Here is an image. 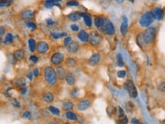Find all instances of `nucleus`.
<instances>
[{"instance_id": "obj_9", "label": "nucleus", "mask_w": 165, "mask_h": 124, "mask_svg": "<svg viewBox=\"0 0 165 124\" xmlns=\"http://www.w3.org/2000/svg\"><path fill=\"white\" fill-rule=\"evenodd\" d=\"M163 9L159 7H156L153 8V10L151 11V14L154 19H156L158 20H161L163 18Z\"/></svg>"}, {"instance_id": "obj_44", "label": "nucleus", "mask_w": 165, "mask_h": 124, "mask_svg": "<svg viewBox=\"0 0 165 124\" xmlns=\"http://www.w3.org/2000/svg\"><path fill=\"white\" fill-rule=\"evenodd\" d=\"M71 29H72V30L74 31V32H76V31H78V30H79V27H78V26L76 25V24H72V25H71Z\"/></svg>"}, {"instance_id": "obj_30", "label": "nucleus", "mask_w": 165, "mask_h": 124, "mask_svg": "<svg viewBox=\"0 0 165 124\" xmlns=\"http://www.w3.org/2000/svg\"><path fill=\"white\" fill-rule=\"evenodd\" d=\"M13 39H14V36L11 33H8L5 38V41L4 42L5 44H11L12 42H13Z\"/></svg>"}, {"instance_id": "obj_6", "label": "nucleus", "mask_w": 165, "mask_h": 124, "mask_svg": "<svg viewBox=\"0 0 165 124\" xmlns=\"http://www.w3.org/2000/svg\"><path fill=\"white\" fill-rule=\"evenodd\" d=\"M88 41L92 45H98L101 41H102V38L100 36V34H98L96 32H92L89 34V38H88Z\"/></svg>"}, {"instance_id": "obj_31", "label": "nucleus", "mask_w": 165, "mask_h": 124, "mask_svg": "<svg viewBox=\"0 0 165 124\" xmlns=\"http://www.w3.org/2000/svg\"><path fill=\"white\" fill-rule=\"evenodd\" d=\"M48 109L50 111V113L53 115H59L60 114V111L54 106H50Z\"/></svg>"}, {"instance_id": "obj_36", "label": "nucleus", "mask_w": 165, "mask_h": 124, "mask_svg": "<svg viewBox=\"0 0 165 124\" xmlns=\"http://www.w3.org/2000/svg\"><path fill=\"white\" fill-rule=\"evenodd\" d=\"M78 92H79V90H78V89H76V88H75V89H72V91L70 92V95H71V97H72V98H75V97H77V96H78Z\"/></svg>"}, {"instance_id": "obj_20", "label": "nucleus", "mask_w": 165, "mask_h": 124, "mask_svg": "<svg viewBox=\"0 0 165 124\" xmlns=\"http://www.w3.org/2000/svg\"><path fill=\"white\" fill-rule=\"evenodd\" d=\"M24 51L23 49H18L13 54L14 58L17 61L21 60L24 58Z\"/></svg>"}, {"instance_id": "obj_50", "label": "nucleus", "mask_w": 165, "mask_h": 124, "mask_svg": "<svg viewBox=\"0 0 165 124\" xmlns=\"http://www.w3.org/2000/svg\"><path fill=\"white\" fill-rule=\"evenodd\" d=\"M5 33V28L3 27H0V36Z\"/></svg>"}, {"instance_id": "obj_51", "label": "nucleus", "mask_w": 165, "mask_h": 124, "mask_svg": "<svg viewBox=\"0 0 165 124\" xmlns=\"http://www.w3.org/2000/svg\"><path fill=\"white\" fill-rule=\"evenodd\" d=\"M46 23H47V24H49V25H52V24H53V20L52 19H50V18H49V19H47L46 20Z\"/></svg>"}, {"instance_id": "obj_35", "label": "nucleus", "mask_w": 165, "mask_h": 124, "mask_svg": "<svg viewBox=\"0 0 165 124\" xmlns=\"http://www.w3.org/2000/svg\"><path fill=\"white\" fill-rule=\"evenodd\" d=\"M134 108H135V106H134V105H133V102H128L126 103V109L128 111H132L134 109Z\"/></svg>"}, {"instance_id": "obj_3", "label": "nucleus", "mask_w": 165, "mask_h": 124, "mask_svg": "<svg viewBox=\"0 0 165 124\" xmlns=\"http://www.w3.org/2000/svg\"><path fill=\"white\" fill-rule=\"evenodd\" d=\"M156 33H157L156 28L153 27H149L148 29H146V30L143 33V39H144L145 43V44L152 43L155 39Z\"/></svg>"}, {"instance_id": "obj_23", "label": "nucleus", "mask_w": 165, "mask_h": 124, "mask_svg": "<svg viewBox=\"0 0 165 124\" xmlns=\"http://www.w3.org/2000/svg\"><path fill=\"white\" fill-rule=\"evenodd\" d=\"M54 5L61 7L58 1H46V2H45V7H46V8H53Z\"/></svg>"}, {"instance_id": "obj_27", "label": "nucleus", "mask_w": 165, "mask_h": 124, "mask_svg": "<svg viewBox=\"0 0 165 124\" xmlns=\"http://www.w3.org/2000/svg\"><path fill=\"white\" fill-rule=\"evenodd\" d=\"M65 64L69 67H74L76 66V61L73 58H67V60L65 61Z\"/></svg>"}, {"instance_id": "obj_15", "label": "nucleus", "mask_w": 165, "mask_h": 124, "mask_svg": "<svg viewBox=\"0 0 165 124\" xmlns=\"http://www.w3.org/2000/svg\"><path fill=\"white\" fill-rule=\"evenodd\" d=\"M42 98L46 103H52L54 100V95L51 92H45L42 95Z\"/></svg>"}, {"instance_id": "obj_21", "label": "nucleus", "mask_w": 165, "mask_h": 124, "mask_svg": "<svg viewBox=\"0 0 165 124\" xmlns=\"http://www.w3.org/2000/svg\"><path fill=\"white\" fill-rule=\"evenodd\" d=\"M62 108L64 111H66L67 112L70 111L74 108V104L70 101H66L62 104Z\"/></svg>"}, {"instance_id": "obj_54", "label": "nucleus", "mask_w": 165, "mask_h": 124, "mask_svg": "<svg viewBox=\"0 0 165 124\" xmlns=\"http://www.w3.org/2000/svg\"><path fill=\"white\" fill-rule=\"evenodd\" d=\"M63 124H70V123H65Z\"/></svg>"}, {"instance_id": "obj_41", "label": "nucleus", "mask_w": 165, "mask_h": 124, "mask_svg": "<svg viewBox=\"0 0 165 124\" xmlns=\"http://www.w3.org/2000/svg\"><path fill=\"white\" fill-rule=\"evenodd\" d=\"M11 3H12L11 1H1L0 2V7L8 6V5H10Z\"/></svg>"}, {"instance_id": "obj_46", "label": "nucleus", "mask_w": 165, "mask_h": 124, "mask_svg": "<svg viewBox=\"0 0 165 124\" xmlns=\"http://www.w3.org/2000/svg\"><path fill=\"white\" fill-rule=\"evenodd\" d=\"M26 92H27V87H26V86L22 87V88L21 89V95H24Z\"/></svg>"}, {"instance_id": "obj_39", "label": "nucleus", "mask_w": 165, "mask_h": 124, "mask_svg": "<svg viewBox=\"0 0 165 124\" xmlns=\"http://www.w3.org/2000/svg\"><path fill=\"white\" fill-rule=\"evenodd\" d=\"M71 42H72V38H71L70 36H67V37L64 39V42H63L64 46H65V47H67V46L70 44Z\"/></svg>"}, {"instance_id": "obj_53", "label": "nucleus", "mask_w": 165, "mask_h": 124, "mask_svg": "<svg viewBox=\"0 0 165 124\" xmlns=\"http://www.w3.org/2000/svg\"><path fill=\"white\" fill-rule=\"evenodd\" d=\"M117 3H123V1H117Z\"/></svg>"}, {"instance_id": "obj_48", "label": "nucleus", "mask_w": 165, "mask_h": 124, "mask_svg": "<svg viewBox=\"0 0 165 124\" xmlns=\"http://www.w3.org/2000/svg\"><path fill=\"white\" fill-rule=\"evenodd\" d=\"M33 74H34V76L35 77H37L38 76V74H39V70H38V69H35V70L33 71Z\"/></svg>"}, {"instance_id": "obj_16", "label": "nucleus", "mask_w": 165, "mask_h": 124, "mask_svg": "<svg viewBox=\"0 0 165 124\" xmlns=\"http://www.w3.org/2000/svg\"><path fill=\"white\" fill-rule=\"evenodd\" d=\"M56 73L57 79L63 80L65 78V69L62 66H59V67H57Z\"/></svg>"}, {"instance_id": "obj_28", "label": "nucleus", "mask_w": 165, "mask_h": 124, "mask_svg": "<svg viewBox=\"0 0 165 124\" xmlns=\"http://www.w3.org/2000/svg\"><path fill=\"white\" fill-rule=\"evenodd\" d=\"M28 44H29V48L30 52H34L36 49V41L34 39L30 38L28 39Z\"/></svg>"}, {"instance_id": "obj_7", "label": "nucleus", "mask_w": 165, "mask_h": 124, "mask_svg": "<svg viewBox=\"0 0 165 124\" xmlns=\"http://www.w3.org/2000/svg\"><path fill=\"white\" fill-rule=\"evenodd\" d=\"M64 61V55L62 52L54 53L50 58V61L53 65H59Z\"/></svg>"}, {"instance_id": "obj_2", "label": "nucleus", "mask_w": 165, "mask_h": 124, "mask_svg": "<svg viewBox=\"0 0 165 124\" xmlns=\"http://www.w3.org/2000/svg\"><path fill=\"white\" fill-rule=\"evenodd\" d=\"M44 78L46 83L50 86H54L57 83V77L55 70L50 67L47 66L44 69Z\"/></svg>"}, {"instance_id": "obj_37", "label": "nucleus", "mask_w": 165, "mask_h": 124, "mask_svg": "<svg viewBox=\"0 0 165 124\" xmlns=\"http://www.w3.org/2000/svg\"><path fill=\"white\" fill-rule=\"evenodd\" d=\"M117 124H127L128 123V118L126 116H125L124 117L120 119L117 122Z\"/></svg>"}, {"instance_id": "obj_40", "label": "nucleus", "mask_w": 165, "mask_h": 124, "mask_svg": "<svg viewBox=\"0 0 165 124\" xmlns=\"http://www.w3.org/2000/svg\"><path fill=\"white\" fill-rule=\"evenodd\" d=\"M66 5L68 6H78L79 3H78V2H76V1H69V2H67Z\"/></svg>"}, {"instance_id": "obj_38", "label": "nucleus", "mask_w": 165, "mask_h": 124, "mask_svg": "<svg viewBox=\"0 0 165 124\" xmlns=\"http://www.w3.org/2000/svg\"><path fill=\"white\" fill-rule=\"evenodd\" d=\"M126 70H120V71L117 72V77L119 78L123 79V78H124L126 77Z\"/></svg>"}, {"instance_id": "obj_12", "label": "nucleus", "mask_w": 165, "mask_h": 124, "mask_svg": "<svg viewBox=\"0 0 165 124\" xmlns=\"http://www.w3.org/2000/svg\"><path fill=\"white\" fill-rule=\"evenodd\" d=\"M79 49V45L77 42L72 41L70 42V44L67 46V50L68 52H69L70 54H75L76 53Z\"/></svg>"}, {"instance_id": "obj_55", "label": "nucleus", "mask_w": 165, "mask_h": 124, "mask_svg": "<svg viewBox=\"0 0 165 124\" xmlns=\"http://www.w3.org/2000/svg\"><path fill=\"white\" fill-rule=\"evenodd\" d=\"M1 42H2V40H1V39H0V44H1Z\"/></svg>"}, {"instance_id": "obj_1", "label": "nucleus", "mask_w": 165, "mask_h": 124, "mask_svg": "<svg viewBox=\"0 0 165 124\" xmlns=\"http://www.w3.org/2000/svg\"><path fill=\"white\" fill-rule=\"evenodd\" d=\"M94 24L99 30L107 35L113 36L116 32L114 25L107 17H96L94 18Z\"/></svg>"}, {"instance_id": "obj_13", "label": "nucleus", "mask_w": 165, "mask_h": 124, "mask_svg": "<svg viewBox=\"0 0 165 124\" xmlns=\"http://www.w3.org/2000/svg\"><path fill=\"white\" fill-rule=\"evenodd\" d=\"M128 31V18L126 15L123 17V21L120 26V32L123 35H126Z\"/></svg>"}, {"instance_id": "obj_5", "label": "nucleus", "mask_w": 165, "mask_h": 124, "mask_svg": "<svg viewBox=\"0 0 165 124\" xmlns=\"http://www.w3.org/2000/svg\"><path fill=\"white\" fill-rule=\"evenodd\" d=\"M154 21V18L151 14V12H145L144 13L140 20H139V24L142 27H149Z\"/></svg>"}, {"instance_id": "obj_25", "label": "nucleus", "mask_w": 165, "mask_h": 124, "mask_svg": "<svg viewBox=\"0 0 165 124\" xmlns=\"http://www.w3.org/2000/svg\"><path fill=\"white\" fill-rule=\"evenodd\" d=\"M114 114H117V116L119 117V120L120 119H121V118H123V117H125V114H124V112H123V110L119 106V107H117L116 109H115V111H114Z\"/></svg>"}, {"instance_id": "obj_8", "label": "nucleus", "mask_w": 165, "mask_h": 124, "mask_svg": "<svg viewBox=\"0 0 165 124\" xmlns=\"http://www.w3.org/2000/svg\"><path fill=\"white\" fill-rule=\"evenodd\" d=\"M91 102L90 99L88 98L81 99L78 104V110L80 111H84L87 110L91 106Z\"/></svg>"}, {"instance_id": "obj_19", "label": "nucleus", "mask_w": 165, "mask_h": 124, "mask_svg": "<svg viewBox=\"0 0 165 124\" xmlns=\"http://www.w3.org/2000/svg\"><path fill=\"white\" fill-rule=\"evenodd\" d=\"M80 14H81V17H82L84 18V20H85V23L86 26L91 27V25H92V20H91V17L87 13H80Z\"/></svg>"}, {"instance_id": "obj_52", "label": "nucleus", "mask_w": 165, "mask_h": 124, "mask_svg": "<svg viewBox=\"0 0 165 124\" xmlns=\"http://www.w3.org/2000/svg\"><path fill=\"white\" fill-rule=\"evenodd\" d=\"M47 124H58L56 122H55V121H50V122H49Z\"/></svg>"}, {"instance_id": "obj_18", "label": "nucleus", "mask_w": 165, "mask_h": 124, "mask_svg": "<svg viewBox=\"0 0 165 124\" xmlns=\"http://www.w3.org/2000/svg\"><path fill=\"white\" fill-rule=\"evenodd\" d=\"M78 37L81 42H88L89 34L85 30H81L78 34Z\"/></svg>"}, {"instance_id": "obj_29", "label": "nucleus", "mask_w": 165, "mask_h": 124, "mask_svg": "<svg viewBox=\"0 0 165 124\" xmlns=\"http://www.w3.org/2000/svg\"><path fill=\"white\" fill-rule=\"evenodd\" d=\"M65 116H66V117L69 120H78L77 115L75 114H74L73 112H72V111H68L65 114Z\"/></svg>"}, {"instance_id": "obj_43", "label": "nucleus", "mask_w": 165, "mask_h": 124, "mask_svg": "<svg viewBox=\"0 0 165 124\" xmlns=\"http://www.w3.org/2000/svg\"><path fill=\"white\" fill-rule=\"evenodd\" d=\"M11 103H12L13 106H14V107H15V108H19L21 107L20 102H18V101L17 99H15V98H14V99L12 100Z\"/></svg>"}, {"instance_id": "obj_34", "label": "nucleus", "mask_w": 165, "mask_h": 124, "mask_svg": "<svg viewBox=\"0 0 165 124\" xmlns=\"http://www.w3.org/2000/svg\"><path fill=\"white\" fill-rule=\"evenodd\" d=\"M26 25L28 28H30L31 30H35L37 28V26L35 24V23L32 22V21H27L26 22Z\"/></svg>"}, {"instance_id": "obj_42", "label": "nucleus", "mask_w": 165, "mask_h": 124, "mask_svg": "<svg viewBox=\"0 0 165 124\" xmlns=\"http://www.w3.org/2000/svg\"><path fill=\"white\" fill-rule=\"evenodd\" d=\"M22 117H23V118H24V119L29 120V119H30V117H31V113H30V111H25V112H24Z\"/></svg>"}, {"instance_id": "obj_4", "label": "nucleus", "mask_w": 165, "mask_h": 124, "mask_svg": "<svg viewBox=\"0 0 165 124\" xmlns=\"http://www.w3.org/2000/svg\"><path fill=\"white\" fill-rule=\"evenodd\" d=\"M124 88L126 89V91L128 92L129 95H130V97L136 98L138 96V91L136 89V86L134 85L133 82L131 80H127L124 84Z\"/></svg>"}, {"instance_id": "obj_47", "label": "nucleus", "mask_w": 165, "mask_h": 124, "mask_svg": "<svg viewBox=\"0 0 165 124\" xmlns=\"http://www.w3.org/2000/svg\"><path fill=\"white\" fill-rule=\"evenodd\" d=\"M132 123L133 124H141L140 121H139L138 119H136V118H133V119L132 120Z\"/></svg>"}, {"instance_id": "obj_33", "label": "nucleus", "mask_w": 165, "mask_h": 124, "mask_svg": "<svg viewBox=\"0 0 165 124\" xmlns=\"http://www.w3.org/2000/svg\"><path fill=\"white\" fill-rule=\"evenodd\" d=\"M15 85L17 86H20V87H24L25 85H26V81L23 78H21V79H18L16 82H15Z\"/></svg>"}, {"instance_id": "obj_11", "label": "nucleus", "mask_w": 165, "mask_h": 124, "mask_svg": "<svg viewBox=\"0 0 165 124\" xmlns=\"http://www.w3.org/2000/svg\"><path fill=\"white\" fill-rule=\"evenodd\" d=\"M101 54H99V53L94 54L89 58L88 64H89L90 66L94 67V66H96L101 61Z\"/></svg>"}, {"instance_id": "obj_26", "label": "nucleus", "mask_w": 165, "mask_h": 124, "mask_svg": "<svg viewBox=\"0 0 165 124\" xmlns=\"http://www.w3.org/2000/svg\"><path fill=\"white\" fill-rule=\"evenodd\" d=\"M136 42L139 45L140 48H143L144 44H145V41H144V39H143V34L142 33H140L137 36V38H136Z\"/></svg>"}, {"instance_id": "obj_24", "label": "nucleus", "mask_w": 165, "mask_h": 124, "mask_svg": "<svg viewBox=\"0 0 165 124\" xmlns=\"http://www.w3.org/2000/svg\"><path fill=\"white\" fill-rule=\"evenodd\" d=\"M50 36L54 39H61L64 36H67L66 33H50Z\"/></svg>"}, {"instance_id": "obj_32", "label": "nucleus", "mask_w": 165, "mask_h": 124, "mask_svg": "<svg viewBox=\"0 0 165 124\" xmlns=\"http://www.w3.org/2000/svg\"><path fill=\"white\" fill-rule=\"evenodd\" d=\"M117 64L119 67H123L124 66V62H123V56L121 54H118L117 56Z\"/></svg>"}, {"instance_id": "obj_45", "label": "nucleus", "mask_w": 165, "mask_h": 124, "mask_svg": "<svg viewBox=\"0 0 165 124\" xmlns=\"http://www.w3.org/2000/svg\"><path fill=\"white\" fill-rule=\"evenodd\" d=\"M30 60L31 61H33L34 63H36V62L38 61V57L36 56V55H31V56L30 57Z\"/></svg>"}, {"instance_id": "obj_49", "label": "nucleus", "mask_w": 165, "mask_h": 124, "mask_svg": "<svg viewBox=\"0 0 165 124\" xmlns=\"http://www.w3.org/2000/svg\"><path fill=\"white\" fill-rule=\"evenodd\" d=\"M27 78H28L30 80H33V73H31V72L28 73L27 74Z\"/></svg>"}, {"instance_id": "obj_14", "label": "nucleus", "mask_w": 165, "mask_h": 124, "mask_svg": "<svg viewBox=\"0 0 165 124\" xmlns=\"http://www.w3.org/2000/svg\"><path fill=\"white\" fill-rule=\"evenodd\" d=\"M34 11L30 9H27V10H24V11H22V13L21 14V18L24 20H27V19H30L34 17Z\"/></svg>"}, {"instance_id": "obj_17", "label": "nucleus", "mask_w": 165, "mask_h": 124, "mask_svg": "<svg viewBox=\"0 0 165 124\" xmlns=\"http://www.w3.org/2000/svg\"><path fill=\"white\" fill-rule=\"evenodd\" d=\"M65 81L66 83L69 85V86H74L75 83V77L74 76V74L72 73H68L65 77Z\"/></svg>"}, {"instance_id": "obj_22", "label": "nucleus", "mask_w": 165, "mask_h": 124, "mask_svg": "<svg viewBox=\"0 0 165 124\" xmlns=\"http://www.w3.org/2000/svg\"><path fill=\"white\" fill-rule=\"evenodd\" d=\"M68 17L72 21H76V20H78L81 18V14H80L79 12H72V13L69 14Z\"/></svg>"}, {"instance_id": "obj_10", "label": "nucleus", "mask_w": 165, "mask_h": 124, "mask_svg": "<svg viewBox=\"0 0 165 124\" xmlns=\"http://www.w3.org/2000/svg\"><path fill=\"white\" fill-rule=\"evenodd\" d=\"M36 48L38 53L44 54L49 50V45L46 42L42 41L37 43V45H36Z\"/></svg>"}]
</instances>
